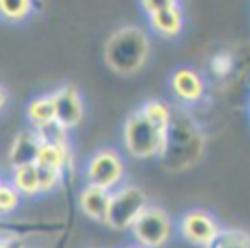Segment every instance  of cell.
I'll return each instance as SVG.
<instances>
[{
	"label": "cell",
	"instance_id": "obj_1",
	"mask_svg": "<svg viewBox=\"0 0 250 248\" xmlns=\"http://www.w3.org/2000/svg\"><path fill=\"white\" fill-rule=\"evenodd\" d=\"M204 149L206 139L190 115L182 110L173 111L167 130L165 147L158 158L163 169L171 173L190 169L201 161Z\"/></svg>",
	"mask_w": 250,
	"mask_h": 248
},
{
	"label": "cell",
	"instance_id": "obj_2",
	"mask_svg": "<svg viewBox=\"0 0 250 248\" xmlns=\"http://www.w3.org/2000/svg\"><path fill=\"white\" fill-rule=\"evenodd\" d=\"M149 55V40L136 26H124L108 38L104 45V62L118 76L139 72Z\"/></svg>",
	"mask_w": 250,
	"mask_h": 248
},
{
	"label": "cell",
	"instance_id": "obj_3",
	"mask_svg": "<svg viewBox=\"0 0 250 248\" xmlns=\"http://www.w3.org/2000/svg\"><path fill=\"white\" fill-rule=\"evenodd\" d=\"M168 128L153 122L143 110H137L127 118L124 125V145L132 158H160L165 147Z\"/></svg>",
	"mask_w": 250,
	"mask_h": 248
},
{
	"label": "cell",
	"instance_id": "obj_4",
	"mask_svg": "<svg viewBox=\"0 0 250 248\" xmlns=\"http://www.w3.org/2000/svg\"><path fill=\"white\" fill-rule=\"evenodd\" d=\"M147 206V197L141 188L134 185L122 186L111 192L110 210L104 224L113 231H130Z\"/></svg>",
	"mask_w": 250,
	"mask_h": 248
},
{
	"label": "cell",
	"instance_id": "obj_5",
	"mask_svg": "<svg viewBox=\"0 0 250 248\" xmlns=\"http://www.w3.org/2000/svg\"><path fill=\"white\" fill-rule=\"evenodd\" d=\"M137 245L144 248H161L170 241L173 223L170 214L158 206H147L130 229Z\"/></svg>",
	"mask_w": 250,
	"mask_h": 248
},
{
	"label": "cell",
	"instance_id": "obj_6",
	"mask_svg": "<svg viewBox=\"0 0 250 248\" xmlns=\"http://www.w3.org/2000/svg\"><path fill=\"white\" fill-rule=\"evenodd\" d=\"M125 175V166L120 154L113 149L98 151L86 166V178L89 185L113 192Z\"/></svg>",
	"mask_w": 250,
	"mask_h": 248
},
{
	"label": "cell",
	"instance_id": "obj_7",
	"mask_svg": "<svg viewBox=\"0 0 250 248\" xmlns=\"http://www.w3.org/2000/svg\"><path fill=\"white\" fill-rule=\"evenodd\" d=\"M223 227L218 224L211 212L202 209H192L182 216L180 233L188 243L206 248L214 241Z\"/></svg>",
	"mask_w": 250,
	"mask_h": 248
},
{
	"label": "cell",
	"instance_id": "obj_8",
	"mask_svg": "<svg viewBox=\"0 0 250 248\" xmlns=\"http://www.w3.org/2000/svg\"><path fill=\"white\" fill-rule=\"evenodd\" d=\"M52 96L53 103H55L57 125L67 132L76 127V125H79L84 113L83 100H81L79 91L72 84H65L60 89H57Z\"/></svg>",
	"mask_w": 250,
	"mask_h": 248
},
{
	"label": "cell",
	"instance_id": "obj_9",
	"mask_svg": "<svg viewBox=\"0 0 250 248\" xmlns=\"http://www.w3.org/2000/svg\"><path fill=\"white\" fill-rule=\"evenodd\" d=\"M42 144H43V137L36 128L19 132L14 141H12L11 149H9L7 161L11 165V169L18 168V166L33 165V163L38 161Z\"/></svg>",
	"mask_w": 250,
	"mask_h": 248
},
{
	"label": "cell",
	"instance_id": "obj_10",
	"mask_svg": "<svg viewBox=\"0 0 250 248\" xmlns=\"http://www.w3.org/2000/svg\"><path fill=\"white\" fill-rule=\"evenodd\" d=\"M111 192L100 186L87 183L79 193V207L86 217L98 223H106L108 210H110Z\"/></svg>",
	"mask_w": 250,
	"mask_h": 248
},
{
	"label": "cell",
	"instance_id": "obj_11",
	"mask_svg": "<svg viewBox=\"0 0 250 248\" xmlns=\"http://www.w3.org/2000/svg\"><path fill=\"white\" fill-rule=\"evenodd\" d=\"M171 89L182 101L195 103L204 94V81L195 70L178 69L171 77Z\"/></svg>",
	"mask_w": 250,
	"mask_h": 248
},
{
	"label": "cell",
	"instance_id": "obj_12",
	"mask_svg": "<svg viewBox=\"0 0 250 248\" xmlns=\"http://www.w3.org/2000/svg\"><path fill=\"white\" fill-rule=\"evenodd\" d=\"M28 120L31 122V125L36 130H43V128H48L52 125L57 124L55 120V103H53V96H40L35 100L29 101L28 110Z\"/></svg>",
	"mask_w": 250,
	"mask_h": 248
},
{
	"label": "cell",
	"instance_id": "obj_13",
	"mask_svg": "<svg viewBox=\"0 0 250 248\" xmlns=\"http://www.w3.org/2000/svg\"><path fill=\"white\" fill-rule=\"evenodd\" d=\"M9 182L18 188L21 195L26 197H35L42 193V186H40V173L38 165H24L18 166V168L11 169V180Z\"/></svg>",
	"mask_w": 250,
	"mask_h": 248
},
{
	"label": "cell",
	"instance_id": "obj_14",
	"mask_svg": "<svg viewBox=\"0 0 250 248\" xmlns=\"http://www.w3.org/2000/svg\"><path fill=\"white\" fill-rule=\"evenodd\" d=\"M151 26L156 33H160L161 36H175L180 33L182 29V12L178 9V5H173V7H168L161 12H156V14L149 16Z\"/></svg>",
	"mask_w": 250,
	"mask_h": 248
},
{
	"label": "cell",
	"instance_id": "obj_15",
	"mask_svg": "<svg viewBox=\"0 0 250 248\" xmlns=\"http://www.w3.org/2000/svg\"><path fill=\"white\" fill-rule=\"evenodd\" d=\"M206 248H250V233L240 227H223Z\"/></svg>",
	"mask_w": 250,
	"mask_h": 248
},
{
	"label": "cell",
	"instance_id": "obj_16",
	"mask_svg": "<svg viewBox=\"0 0 250 248\" xmlns=\"http://www.w3.org/2000/svg\"><path fill=\"white\" fill-rule=\"evenodd\" d=\"M31 0H0V9L9 21H22L31 11Z\"/></svg>",
	"mask_w": 250,
	"mask_h": 248
},
{
	"label": "cell",
	"instance_id": "obj_17",
	"mask_svg": "<svg viewBox=\"0 0 250 248\" xmlns=\"http://www.w3.org/2000/svg\"><path fill=\"white\" fill-rule=\"evenodd\" d=\"M19 199H21V193L11 182L0 183V214L2 216L14 212L19 206Z\"/></svg>",
	"mask_w": 250,
	"mask_h": 248
},
{
	"label": "cell",
	"instance_id": "obj_18",
	"mask_svg": "<svg viewBox=\"0 0 250 248\" xmlns=\"http://www.w3.org/2000/svg\"><path fill=\"white\" fill-rule=\"evenodd\" d=\"M211 70L216 77H226L233 70V59L229 53H218L211 60Z\"/></svg>",
	"mask_w": 250,
	"mask_h": 248
},
{
	"label": "cell",
	"instance_id": "obj_19",
	"mask_svg": "<svg viewBox=\"0 0 250 248\" xmlns=\"http://www.w3.org/2000/svg\"><path fill=\"white\" fill-rule=\"evenodd\" d=\"M144 11L147 12L149 16L156 14V12H161L168 7H173L177 5V0H141Z\"/></svg>",
	"mask_w": 250,
	"mask_h": 248
},
{
	"label": "cell",
	"instance_id": "obj_20",
	"mask_svg": "<svg viewBox=\"0 0 250 248\" xmlns=\"http://www.w3.org/2000/svg\"><path fill=\"white\" fill-rule=\"evenodd\" d=\"M0 98H2V108H5V101H7V93H5V87L0 89Z\"/></svg>",
	"mask_w": 250,
	"mask_h": 248
},
{
	"label": "cell",
	"instance_id": "obj_21",
	"mask_svg": "<svg viewBox=\"0 0 250 248\" xmlns=\"http://www.w3.org/2000/svg\"><path fill=\"white\" fill-rule=\"evenodd\" d=\"M127 248H144V247H141V245H134V247H127Z\"/></svg>",
	"mask_w": 250,
	"mask_h": 248
}]
</instances>
